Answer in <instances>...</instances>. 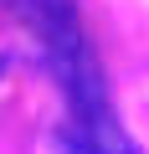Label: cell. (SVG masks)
Returning <instances> with one entry per match:
<instances>
[{
    "instance_id": "cell-1",
    "label": "cell",
    "mask_w": 149,
    "mask_h": 154,
    "mask_svg": "<svg viewBox=\"0 0 149 154\" xmlns=\"http://www.w3.org/2000/svg\"><path fill=\"white\" fill-rule=\"evenodd\" d=\"M0 77H5V57H0Z\"/></svg>"
}]
</instances>
